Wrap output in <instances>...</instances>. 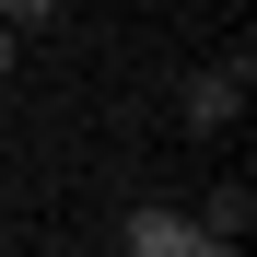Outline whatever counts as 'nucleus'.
I'll use <instances>...</instances> for the list:
<instances>
[{
  "label": "nucleus",
  "instance_id": "nucleus-4",
  "mask_svg": "<svg viewBox=\"0 0 257 257\" xmlns=\"http://www.w3.org/2000/svg\"><path fill=\"white\" fill-rule=\"evenodd\" d=\"M59 12V0H0V24H47Z\"/></svg>",
  "mask_w": 257,
  "mask_h": 257
},
{
  "label": "nucleus",
  "instance_id": "nucleus-5",
  "mask_svg": "<svg viewBox=\"0 0 257 257\" xmlns=\"http://www.w3.org/2000/svg\"><path fill=\"white\" fill-rule=\"evenodd\" d=\"M12 35H24V24H0V70H12Z\"/></svg>",
  "mask_w": 257,
  "mask_h": 257
},
{
  "label": "nucleus",
  "instance_id": "nucleus-1",
  "mask_svg": "<svg viewBox=\"0 0 257 257\" xmlns=\"http://www.w3.org/2000/svg\"><path fill=\"white\" fill-rule=\"evenodd\" d=\"M117 245L128 257H222V234H210V222H176V210H128Z\"/></svg>",
  "mask_w": 257,
  "mask_h": 257
},
{
  "label": "nucleus",
  "instance_id": "nucleus-3",
  "mask_svg": "<svg viewBox=\"0 0 257 257\" xmlns=\"http://www.w3.org/2000/svg\"><path fill=\"white\" fill-rule=\"evenodd\" d=\"M199 222H210V234H222V245H234V234L257 222V199H245V187H222V199H210V210H199Z\"/></svg>",
  "mask_w": 257,
  "mask_h": 257
},
{
  "label": "nucleus",
  "instance_id": "nucleus-2",
  "mask_svg": "<svg viewBox=\"0 0 257 257\" xmlns=\"http://www.w3.org/2000/svg\"><path fill=\"white\" fill-rule=\"evenodd\" d=\"M245 82H257V70H245V47H234L222 70H199V82H187V117H199V128H222V117L245 105Z\"/></svg>",
  "mask_w": 257,
  "mask_h": 257
}]
</instances>
